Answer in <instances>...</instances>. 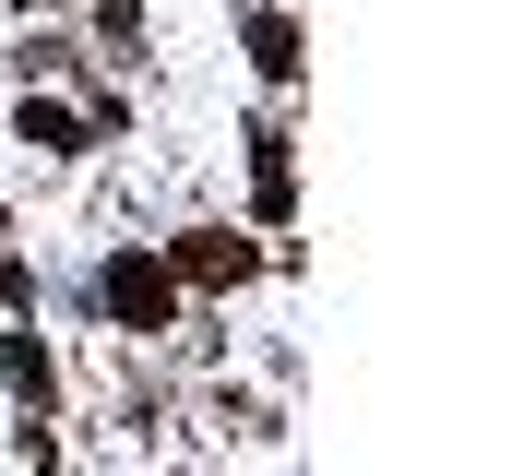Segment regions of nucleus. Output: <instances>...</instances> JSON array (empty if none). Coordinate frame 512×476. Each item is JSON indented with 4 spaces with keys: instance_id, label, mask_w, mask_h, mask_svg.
I'll return each instance as SVG.
<instances>
[{
    "instance_id": "f257e3e1",
    "label": "nucleus",
    "mask_w": 512,
    "mask_h": 476,
    "mask_svg": "<svg viewBox=\"0 0 512 476\" xmlns=\"http://www.w3.org/2000/svg\"><path fill=\"white\" fill-rule=\"evenodd\" d=\"M108 310H120L131 334H167V310H179V274H167L155 250H120V262H108Z\"/></svg>"
},
{
    "instance_id": "f03ea898",
    "label": "nucleus",
    "mask_w": 512,
    "mask_h": 476,
    "mask_svg": "<svg viewBox=\"0 0 512 476\" xmlns=\"http://www.w3.org/2000/svg\"><path fill=\"white\" fill-rule=\"evenodd\" d=\"M239 262H251V250H239V238H179V262H167V274H203V286H227V274H239Z\"/></svg>"
},
{
    "instance_id": "7ed1b4c3",
    "label": "nucleus",
    "mask_w": 512,
    "mask_h": 476,
    "mask_svg": "<svg viewBox=\"0 0 512 476\" xmlns=\"http://www.w3.org/2000/svg\"><path fill=\"white\" fill-rule=\"evenodd\" d=\"M251 60H262V72H274V84L298 72V24H286V12H262V24H251Z\"/></svg>"
},
{
    "instance_id": "20e7f679",
    "label": "nucleus",
    "mask_w": 512,
    "mask_h": 476,
    "mask_svg": "<svg viewBox=\"0 0 512 476\" xmlns=\"http://www.w3.org/2000/svg\"><path fill=\"white\" fill-rule=\"evenodd\" d=\"M12 131H24V143H48V155H72V143H84V119H72V108H48V96L12 119Z\"/></svg>"
},
{
    "instance_id": "39448f33",
    "label": "nucleus",
    "mask_w": 512,
    "mask_h": 476,
    "mask_svg": "<svg viewBox=\"0 0 512 476\" xmlns=\"http://www.w3.org/2000/svg\"><path fill=\"white\" fill-rule=\"evenodd\" d=\"M0 369H12V393H24V405H48V346H36V334H12Z\"/></svg>"
}]
</instances>
